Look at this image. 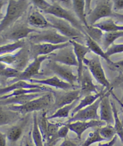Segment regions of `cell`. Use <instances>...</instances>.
<instances>
[{
	"label": "cell",
	"instance_id": "cell-33",
	"mask_svg": "<svg viewBox=\"0 0 123 146\" xmlns=\"http://www.w3.org/2000/svg\"><path fill=\"white\" fill-rule=\"evenodd\" d=\"M37 112H34L33 114V127L32 131V138L35 146H45L44 144L42 134L39 130L38 122H37Z\"/></svg>",
	"mask_w": 123,
	"mask_h": 146
},
{
	"label": "cell",
	"instance_id": "cell-8",
	"mask_svg": "<svg viewBox=\"0 0 123 146\" xmlns=\"http://www.w3.org/2000/svg\"><path fill=\"white\" fill-rule=\"evenodd\" d=\"M83 64L86 65V67L94 76V79L99 84H101L108 90H111L110 83L105 75L99 56H94L91 59L85 58L83 60Z\"/></svg>",
	"mask_w": 123,
	"mask_h": 146
},
{
	"label": "cell",
	"instance_id": "cell-17",
	"mask_svg": "<svg viewBox=\"0 0 123 146\" xmlns=\"http://www.w3.org/2000/svg\"><path fill=\"white\" fill-rule=\"evenodd\" d=\"M110 91L106 93L102 97L100 104V120L104 121L106 125H114L115 120L111 102L109 99Z\"/></svg>",
	"mask_w": 123,
	"mask_h": 146
},
{
	"label": "cell",
	"instance_id": "cell-9",
	"mask_svg": "<svg viewBox=\"0 0 123 146\" xmlns=\"http://www.w3.org/2000/svg\"><path fill=\"white\" fill-rule=\"evenodd\" d=\"M53 93L54 102L51 107L49 108V111L54 113L60 108L71 104L76 100L82 98L80 88L64 92H54Z\"/></svg>",
	"mask_w": 123,
	"mask_h": 146
},
{
	"label": "cell",
	"instance_id": "cell-41",
	"mask_svg": "<svg viewBox=\"0 0 123 146\" xmlns=\"http://www.w3.org/2000/svg\"><path fill=\"white\" fill-rule=\"evenodd\" d=\"M104 141H105V139L100 135L99 128H97L96 130L89 133L87 139L83 142L81 146H90L94 143H101Z\"/></svg>",
	"mask_w": 123,
	"mask_h": 146
},
{
	"label": "cell",
	"instance_id": "cell-5",
	"mask_svg": "<svg viewBox=\"0 0 123 146\" xmlns=\"http://www.w3.org/2000/svg\"><path fill=\"white\" fill-rule=\"evenodd\" d=\"M30 58V46L27 44L15 54L0 56V62L7 64L20 72L25 69Z\"/></svg>",
	"mask_w": 123,
	"mask_h": 146
},
{
	"label": "cell",
	"instance_id": "cell-15",
	"mask_svg": "<svg viewBox=\"0 0 123 146\" xmlns=\"http://www.w3.org/2000/svg\"><path fill=\"white\" fill-rule=\"evenodd\" d=\"M70 41L63 44H52L49 43L31 44L30 46V58L34 60L40 56L49 55L53 53L55 50L66 47L70 44Z\"/></svg>",
	"mask_w": 123,
	"mask_h": 146
},
{
	"label": "cell",
	"instance_id": "cell-37",
	"mask_svg": "<svg viewBox=\"0 0 123 146\" xmlns=\"http://www.w3.org/2000/svg\"><path fill=\"white\" fill-rule=\"evenodd\" d=\"M111 105H112V108L114 116L115 123H114V127L115 128V130L116 132V135L120 138L121 141L123 144V127H122L121 120L119 118L118 113L116 108L115 104L113 102H111Z\"/></svg>",
	"mask_w": 123,
	"mask_h": 146
},
{
	"label": "cell",
	"instance_id": "cell-45",
	"mask_svg": "<svg viewBox=\"0 0 123 146\" xmlns=\"http://www.w3.org/2000/svg\"><path fill=\"white\" fill-rule=\"evenodd\" d=\"M108 67L110 70L117 72L120 74L123 73V60L117 61V62H112L108 64Z\"/></svg>",
	"mask_w": 123,
	"mask_h": 146
},
{
	"label": "cell",
	"instance_id": "cell-38",
	"mask_svg": "<svg viewBox=\"0 0 123 146\" xmlns=\"http://www.w3.org/2000/svg\"><path fill=\"white\" fill-rule=\"evenodd\" d=\"M47 112L43 111L40 117H37V122L39 130L40 131L44 142H46L47 138V130H48V121Z\"/></svg>",
	"mask_w": 123,
	"mask_h": 146
},
{
	"label": "cell",
	"instance_id": "cell-47",
	"mask_svg": "<svg viewBox=\"0 0 123 146\" xmlns=\"http://www.w3.org/2000/svg\"><path fill=\"white\" fill-rule=\"evenodd\" d=\"M112 19L115 21L117 25H121V24H123V14L122 13L114 12Z\"/></svg>",
	"mask_w": 123,
	"mask_h": 146
},
{
	"label": "cell",
	"instance_id": "cell-2",
	"mask_svg": "<svg viewBox=\"0 0 123 146\" xmlns=\"http://www.w3.org/2000/svg\"><path fill=\"white\" fill-rule=\"evenodd\" d=\"M30 2L26 0H10L8 1L6 13L0 22V35L22 16L31 4Z\"/></svg>",
	"mask_w": 123,
	"mask_h": 146
},
{
	"label": "cell",
	"instance_id": "cell-31",
	"mask_svg": "<svg viewBox=\"0 0 123 146\" xmlns=\"http://www.w3.org/2000/svg\"><path fill=\"white\" fill-rule=\"evenodd\" d=\"M25 39L18 42L7 43L0 45V56L12 54L17 50H19L26 45Z\"/></svg>",
	"mask_w": 123,
	"mask_h": 146
},
{
	"label": "cell",
	"instance_id": "cell-52",
	"mask_svg": "<svg viewBox=\"0 0 123 146\" xmlns=\"http://www.w3.org/2000/svg\"><path fill=\"white\" fill-rule=\"evenodd\" d=\"M6 135L0 132V146H7Z\"/></svg>",
	"mask_w": 123,
	"mask_h": 146
},
{
	"label": "cell",
	"instance_id": "cell-10",
	"mask_svg": "<svg viewBox=\"0 0 123 146\" xmlns=\"http://www.w3.org/2000/svg\"><path fill=\"white\" fill-rule=\"evenodd\" d=\"M48 60L70 67H77V59L71 43L69 46L57 50V52L49 55Z\"/></svg>",
	"mask_w": 123,
	"mask_h": 146
},
{
	"label": "cell",
	"instance_id": "cell-46",
	"mask_svg": "<svg viewBox=\"0 0 123 146\" xmlns=\"http://www.w3.org/2000/svg\"><path fill=\"white\" fill-rule=\"evenodd\" d=\"M123 10V0H115L113 1V11L117 12Z\"/></svg>",
	"mask_w": 123,
	"mask_h": 146
},
{
	"label": "cell",
	"instance_id": "cell-51",
	"mask_svg": "<svg viewBox=\"0 0 123 146\" xmlns=\"http://www.w3.org/2000/svg\"><path fill=\"white\" fill-rule=\"evenodd\" d=\"M60 146H77V144L71 140L65 138Z\"/></svg>",
	"mask_w": 123,
	"mask_h": 146
},
{
	"label": "cell",
	"instance_id": "cell-28",
	"mask_svg": "<svg viewBox=\"0 0 123 146\" xmlns=\"http://www.w3.org/2000/svg\"><path fill=\"white\" fill-rule=\"evenodd\" d=\"M73 9L81 23L85 27L88 26L85 13V1L74 0L73 1Z\"/></svg>",
	"mask_w": 123,
	"mask_h": 146
},
{
	"label": "cell",
	"instance_id": "cell-26",
	"mask_svg": "<svg viewBox=\"0 0 123 146\" xmlns=\"http://www.w3.org/2000/svg\"><path fill=\"white\" fill-rule=\"evenodd\" d=\"M106 93H107V92H106V91L102 90V91H100L99 93L88 95V96H85L80 101L79 104H78V105L71 112V117H73L75 114H76L78 111H79L80 110L93 104L98 99L103 96Z\"/></svg>",
	"mask_w": 123,
	"mask_h": 146
},
{
	"label": "cell",
	"instance_id": "cell-20",
	"mask_svg": "<svg viewBox=\"0 0 123 146\" xmlns=\"http://www.w3.org/2000/svg\"><path fill=\"white\" fill-rule=\"evenodd\" d=\"M72 46H73L74 52L77 61V78L78 83L80 85L82 78V72L83 69V60L85 58L86 55L90 51V50L87 46L82 44L75 40H70Z\"/></svg>",
	"mask_w": 123,
	"mask_h": 146
},
{
	"label": "cell",
	"instance_id": "cell-32",
	"mask_svg": "<svg viewBox=\"0 0 123 146\" xmlns=\"http://www.w3.org/2000/svg\"><path fill=\"white\" fill-rule=\"evenodd\" d=\"M123 37V31L107 32L103 34L102 40V46L103 50L107 49L114 44V42L120 37Z\"/></svg>",
	"mask_w": 123,
	"mask_h": 146
},
{
	"label": "cell",
	"instance_id": "cell-3",
	"mask_svg": "<svg viewBox=\"0 0 123 146\" xmlns=\"http://www.w3.org/2000/svg\"><path fill=\"white\" fill-rule=\"evenodd\" d=\"M28 39L31 44L49 43L59 44L70 40L69 38L61 35L57 30L52 28L32 33L28 37Z\"/></svg>",
	"mask_w": 123,
	"mask_h": 146
},
{
	"label": "cell",
	"instance_id": "cell-21",
	"mask_svg": "<svg viewBox=\"0 0 123 146\" xmlns=\"http://www.w3.org/2000/svg\"><path fill=\"white\" fill-rule=\"evenodd\" d=\"M19 88H26V89H32V88H40L45 90L46 92L54 93L52 90L48 87L42 86L40 84H32L26 81H20L15 82L13 84H10L9 86L0 88V96H4L5 94H9L15 90Z\"/></svg>",
	"mask_w": 123,
	"mask_h": 146
},
{
	"label": "cell",
	"instance_id": "cell-14",
	"mask_svg": "<svg viewBox=\"0 0 123 146\" xmlns=\"http://www.w3.org/2000/svg\"><path fill=\"white\" fill-rule=\"evenodd\" d=\"M48 58L49 55L40 56V57L35 58L31 64L26 67V69L20 72V75L18 78L10 80L8 82V84L10 85V84L18 81H27L29 80L32 79L33 76L40 74V69L42 63Z\"/></svg>",
	"mask_w": 123,
	"mask_h": 146
},
{
	"label": "cell",
	"instance_id": "cell-7",
	"mask_svg": "<svg viewBox=\"0 0 123 146\" xmlns=\"http://www.w3.org/2000/svg\"><path fill=\"white\" fill-rule=\"evenodd\" d=\"M114 13L113 1L101 0L96 1V5L87 16V21L88 25L93 26L100 19L110 17Z\"/></svg>",
	"mask_w": 123,
	"mask_h": 146
},
{
	"label": "cell",
	"instance_id": "cell-54",
	"mask_svg": "<svg viewBox=\"0 0 123 146\" xmlns=\"http://www.w3.org/2000/svg\"><path fill=\"white\" fill-rule=\"evenodd\" d=\"M119 84H120V87L121 88L122 92V98H121V104H122V102H123V82H121Z\"/></svg>",
	"mask_w": 123,
	"mask_h": 146
},
{
	"label": "cell",
	"instance_id": "cell-18",
	"mask_svg": "<svg viewBox=\"0 0 123 146\" xmlns=\"http://www.w3.org/2000/svg\"><path fill=\"white\" fill-rule=\"evenodd\" d=\"M65 124L67 125L70 131L76 134L79 139L81 138L83 133L88 129L92 127L99 128L106 125V123L102 120L77 121L70 123H65Z\"/></svg>",
	"mask_w": 123,
	"mask_h": 146
},
{
	"label": "cell",
	"instance_id": "cell-35",
	"mask_svg": "<svg viewBox=\"0 0 123 146\" xmlns=\"http://www.w3.org/2000/svg\"><path fill=\"white\" fill-rule=\"evenodd\" d=\"M20 72L17 69L0 62V76L5 78H12L13 80L18 78Z\"/></svg>",
	"mask_w": 123,
	"mask_h": 146
},
{
	"label": "cell",
	"instance_id": "cell-56",
	"mask_svg": "<svg viewBox=\"0 0 123 146\" xmlns=\"http://www.w3.org/2000/svg\"></svg>",
	"mask_w": 123,
	"mask_h": 146
},
{
	"label": "cell",
	"instance_id": "cell-48",
	"mask_svg": "<svg viewBox=\"0 0 123 146\" xmlns=\"http://www.w3.org/2000/svg\"><path fill=\"white\" fill-rule=\"evenodd\" d=\"M23 146H35V144L32 138V135H31V133L29 134L28 136L25 138Z\"/></svg>",
	"mask_w": 123,
	"mask_h": 146
},
{
	"label": "cell",
	"instance_id": "cell-42",
	"mask_svg": "<svg viewBox=\"0 0 123 146\" xmlns=\"http://www.w3.org/2000/svg\"><path fill=\"white\" fill-rule=\"evenodd\" d=\"M64 123H51L48 120V130H47V138L46 143L49 141L50 139L53 138L58 132L60 128L63 126Z\"/></svg>",
	"mask_w": 123,
	"mask_h": 146
},
{
	"label": "cell",
	"instance_id": "cell-12",
	"mask_svg": "<svg viewBox=\"0 0 123 146\" xmlns=\"http://www.w3.org/2000/svg\"><path fill=\"white\" fill-rule=\"evenodd\" d=\"M38 31V30L30 27L27 22L19 23L13 26L3 37L6 41L9 40L16 42L24 40L28 37L31 34Z\"/></svg>",
	"mask_w": 123,
	"mask_h": 146
},
{
	"label": "cell",
	"instance_id": "cell-16",
	"mask_svg": "<svg viewBox=\"0 0 123 146\" xmlns=\"http://www.w3.org/2000/svg\"><path fill=\"white\" fill-rule=\"evenodd\" d=\"M26 82H28L32 84H40L42 86H51L57 89H61L67 92L72 90L80 88L79 86H73L71 84L67 82L61 80L57 76H54L52 78H47L45 80H37V79H31Z\"/></svg>",
	"mask_w": 123,
	"mask_h": 146
},
{
	"label": "cell",
	"instance_id": "cell-40",
	"mask_svg": "<svg viewBox=\"0 0 123 146\" xmlns=\"http://www.w3.org/2000/svg\"><path fill=\"white\" fill-rule=\"evenodd\" d=\"M99 133L105 141H109L112 139L116 135L115 128L112 125H106L103 127L99 128Z\"/></svg>",
	"mask_w": 123,
	"mask_h": 146
},
{
	"label": "cell",
	"instance_id": "cell-30",
	"mask_svg": "<svg viewBox=\"0 0 123 146\" xmlns=\"http://www.w3.org/2000/svg\"><path fill=\"white\" fill-rule=\"evenodd\" d=\"M80 99L81 98L76 100L71 104L64 106H63V107L60 108L57 111L55 112V113L54 114H52V115L48 116L47 117L48 119L49 120H51L53 119H57V118H58V119H61V118L69 117L70 113V112H71L72 110H73L77 106V104H78V102H79Z\"/></svg>",
	"mask_w": 123,
	"mask_h": 146
},
{
	"label": "cell",
	"instance_id": "cell-1",
	"mask_svg": "<svg viewBox=\"0 0 123 146\" xmlns=\"http://www.w3.org/2000/svg\"><path fill=\"white\" fill-rule=\"evenodd\" d=\"M54 102V93L52 92L44 93L42 96L33 99L24 105L5 106L9 110L26 115L32 112H37L50 108Z\"/></svg>",
	"mask_w": 123,
	"mask_h": 146
},
{
	"label": "cell",
	"instance_id": "cell-22",
	"mask_svg": "<svg viewBox=\"0 0 123 146\" xmlns=\"http://www.w3.org/2000/svg\"><path fill=\"white\" fill-rule=\"evenodd\" d=\"M27 23L34 29H47L52 28L51 24L48 21L46 17L38 10H32L30 13L27 19Z\"/></svg>",
	"mask_w": 123,
	"mask_h": 146
},
{
	"label": "cell",
	"instance_id": "cell-29",
	"mask_svg": "<svg viewBox=\"0 0 123 146\" xmlns=\"http://www.w3.org/2000/svg\"><path fill=\"white\" fill-rule=\"evenodd\" d=\"M93 26L98 28L102 31H105V33L123 31V25H117L112 18L99 22Z\"/></svg>",
	"mask_w": 123,
	"mask_h": 146
},
{
	"label": "cell",
	"instance_id": "cell-19",
	"mask_svg": "<svg viewBox=\"0 0 123 146\" xmlns=\"http://www.w3.org/2000/svg\"><path fill=\"white\" fill-rule=\"evenodd\" d=\"M79 86L81 97H85L92 94V93L97 94L99 93L97 86L93 83L91 73L86 66L83 67Z\"/></svg>",
	"mask_w": 123,
	"mask_h": 146
},
{
	"label": "cell",
	"instance_id": "cell-53",
	"mask_svg": "<svg viewBox=\"0 0 123 146\" xmlns=\"http://www.w3.org/2000/svg\"><path fill=\"white\" fill-rule=\"evenodd\" d=\"M6 2L7 1H1V0H0V22H1L4 18V16L2 13V9H3V7L4 6V5L6 3Z\"/></svg>",
	"mask_w": 123,
	"mask_h": 146
},
{
	"label": "cell",
	"instance_id": "cell-4",
	"mask_svg": "<svg viewBox=\"0 0 123 146\" xmlns=\"http://www.w3.org/2000/svg\"><path fill=\"white\" fill-rule=\"evenodd\" d=\"M45 17L51 24L52 29L57 30L61 35L67 37L70 40L76 41L78 39H85V36L81 31L73 27L69 22L51 15H46Z\"/></svg>",
	"mask_w": 123,
	"mask_h": 146
},
{
	"label": "cell",
	"instance_id": "cell-55",
	"mask_svg": "<svg viewBox=\"0 0 123 146\" xmlns=\"http://www.w3.org/2000/svg\"><path fill=\"white\" fill-rule=\"evenodd\" d=\"M121 123H122V127H123V117H122V120H121Z\"/></svg>",
	"mask_w": 123,
	"mask_h": 146
},
{
	"label": "cell",
	"instance_id": "cell-39",
	"mask_svg": "<svg viewBox=\"0 0 123 146\" xmlns=\"http://www.w3.org/2000/svg\"><path fill=\"white\" fill-rule=\"evenodd\" d=\"M69 131L70 129L67 125L64 123V125L60 128V129L58 130L57 134L46 143V146H54L58 141V139L61 138H66Z\"/></svg>",
	"mask_w": 123,
	"mask_h": 146
},
{
	"label": "cell",
	"instance_id": "cell-24",
	"mask_svg": "<svg viewBox=\"0 0 123 146\" xmlns=\"http://www.w3.org/2000/svg\"><path fill=\"white\" fill-rule=\"evenodd\" d=\"M28 117H25L20 120L19 123L11 127L7 130L5 135H6L7 138L10 142L16 143L20 139L26 126L28 120Z\"/></svg>",
	"mask_w": 123,
	"mask_h": 146
},
{
	"label": "cell",
	"instance_id": "cell-27",
	"mask_svg": "<svg viewBox=\"0 0 123 146\" xmlns=\"http://www.w3.org/2000/svg\"><path fill=\"white\" fill-rule=\"evenodd\" d=\"M85 42L86 46L89 48L91 51L93 52L95 54H96L99 57H101L103 59H104L108 64H110L112 61L108 56L106 55V52L103 50L102 48L100 47L99 44L93 40L91 38L89 37L88 35L85 36Z\"/></svg>",
	"mask_w": 123,
	"mask_h": 146
},
{
	"label": "cell",
	"instance_id": "cell-11",
	"mask_svg": "<svg viewBox=\"0 0 123 146\" xmlns=\"http://www.w3.org/2000/svg\"><path fill=\"white\" fill-rule=\"evenodd\" d=\"M46 67L49 70L57 75V76L62 78L64 81L71 84V85L77 86L75 83L77 81L78 82L77 76H76L73 74V70L70 66L49 60L46 64Z\"/></svg>",
	"mask_w": 123,
	"mask_h": 146
},
{
	"label": "cell",
	"instance_id": "cell-6",
	"mask_svg": "<svg viewBox=\"0 0 123 146\" xmlns=\"http://www.w3.org/2000/svg\"><path fill=\"white\" fill-rule=\"evenodd\" d=\"M55 2V3L51 4V7L43 12V13L46 15H53L57 18L69 22L73 27L81 31L83 35L86 36V33L84 30V26L76 18V16L71 13L69 10L61 7L58 1Z\"/></svg>",
	"mask_w": 123,
	"mask_h": 146
},
{
	"label": "cell",
	"instance_id": "cell-43",
	"mask_svg": "<svg viewBox=\"0 0 123 146\" xmlns=\"http://www.w3.org/2000/svg\"><path fill=\"white\" fill-rule=\"evenodd\" d=\"M123 52V43L113 44L107 49L106 54L109 57L111 55Z\"/></svg>",
	"mask_w": 123,
	"mask_h": 146
},
{
	"label": "cell",
	"instance_id": "cell-44",
	"mask_svg": "<svg viewBox=\"0 0 123 146\" xmlns=\"http://www.w3.org/2000/svg\"><path fill=\"white\" fill-rule=\"evenodd\" d=\"M31 2L36 7L42 10L43 12L48 9L51 5V4L49 3L46 1H44V0H34Z\"/></svg>",
	"mask_w": 123,
	"mask_h": 146
},
{
	"label": "cell",
	"instance_id": "cell-13",
	"mask_svg": "<svg viewBox=\"0 0 123 146\" xmlns=\"http://www.w3.org/2000/svg\"><path fill=\"white\" fill-rule=\"evenodd\" d=\"M102 97L98 99L96 102L90 106L83 108L75 114L67 121L65 123H70L77 121H89L100 120V116L98 115V109L100 107Z\"/></svg>",
	"mask_w": 123,
	"mask_h": 146
},
{
	"label": "cell",
	"instance_id": "cell-50",
	"mask_svg": "<svg viewBox=\"0 0 123 146\" xmlns=\"http://www.w3.org/2000/svg\"><path fill=\"white\" fill-rule=\"evenodd\" d=\"M61 3L60 4H62V5H61V7L65 9L67 8V10L70 9L71 6H73V1H59Z\"/></svg>",
	"mask_w": 123,
	"mask_h": 146
},
{
	"label": "cell",
	"instance_id": "cell-34",
	"mask_svg": "<svg viewBox=\"0 0 123 146\" xmlns=\"http://www.w3.org/2000/svg\"><path fill=\"white\" fill-rule=\"evenodd\" d=\"M46 92L44 90L40 88H32V89H26V88H19L15 90L9 94H5L4 96H0V100H3L7 99L12 97H15L18 96H20L23 94H32V93H44Z\"/></svg>",
	"mask_w": 123,
	"mask_h": 146
},
{
	"label": "cell",
	"instance_id": "cell-25",
	"mask_svg": "<svg viewBox=\"0 0 123 146\" xmlns=\"http://www.w3.org/2000/svg\"><path fill=\"white\" fill-rule=\"evenodd\" d=\"M20 114L9 110L6 106L0 105V126L10 125L19 120Z\"/></svg>",
	"mask_w": 123,
	"mask_h": 146
},
{
	"label": "cell",
	"instance_id": "cell-49",
	"mask_svg": "<svg viewBox=\"0 0 123 146\" xmlns=\"http://www.w3.org/2000/svg\"><path fill=\"white\" fill-rule=\"evenodd\" d=\"M117 137H118V136L115 135V137L112 139L110 140V141H109L107 143H99L97 146H114L115 145L116 141V140H117Z\"/></svg>",
	"mask_w": 123,
	"mask_h": 146
},
{
	"label": "cell",
	"instance_id": "cell-36",
	"mask_svg": "<svg viewBox=\"0 0 123 146\" xmlns=\"http://www.w3.org/2000/svg\"><path fill=\"white\" fill-rule=\"evenodd\" d=\"M84 30L86 35H88L93 40L97 42L98 44L102 43L103 34L101 30L94 26L88 25L87 27L84 26Z\"/></svg>",
	"mask_w": 123,
	"mask_h": 146
},
{
	"label": "cell",
	"instance_id": "cell-23",
	"mask_svg": "<svg viewBox=\"0 0 123 146\" xmlns=\"http://www.w3.org/2000/svg\"><path fill=\"white\" fill-rule=\"evenodd\" d=\"M46 93V92H44ZM44 93H37L32 94H23L20 96L12 97L7 99L0 100L1 106H9V105H24L30 101L42 96Z\"/></svg>",
	"mask_w": 123,
	"mask_h": 146
}]
</instances>
